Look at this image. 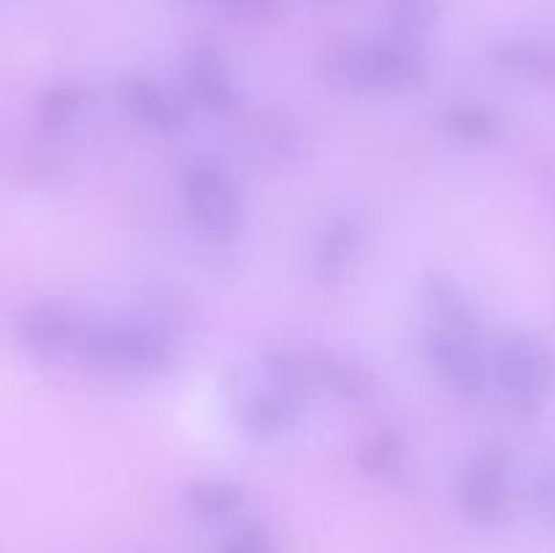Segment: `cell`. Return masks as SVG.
I'll return each instance as SVG.
<instances>
[{
    "label": "cell",
    "instance_id": "obj_14",
    "mask_svg": "<svg viewBox=\"0 0 555 553\" xmlns=\"http://www.w3.org/2000/svg\"><path fill=\"white\" fill-rule=\"evenodd\" d=\"M488 63L518 79L555 81V43L537 38H504L488 49Z\"/></svg>",
    "mask_w": 555,
    "mask_h": 553
},
{
    "label": "cell",
    "instance_id": "obj_1",
    "mask_svg": "<svg viewBox=\"0 0 555 553\" xmlns=\"http://www.w3.org/2000/svg\"><path fill=\"white\" fill-rule=\"evenodd\" d=\"M323 76L358 92L415 90L428 76L426 43L377 33L336 43L320 60Z\"/></svg>",
    "mask_w": 555,
    "mask_h": 553
},
{
    "label": "cell",
    "instance_id": "obj_5",
    "mask_svg": "<svg viewBox=\"0 0 555 553\" xmlns=\"http://www.w3.org/2000/svg\"><path fill=\"white\" fill-rule=\"evenodd\" d=\"M182 204L190 226L209 242H233L247 222V204L231 168L217 157H195L182 171Z\"/></svg>",
    "mask_w": 555,
    "mask_h": 553
},
{
    "label": "cell",
    "instance_id": "obj_20",
    "mask_svg": "<svg viewBox=\"0 0 555 553\" xmlns=\"http://www.w3.org/2000/svg\"><path fill=\"white\" fill-rule=\"evenodd\" d=\"M236 22H266L276 14L282 0H201Z\"/></svg>",
    "mask_w": 555,
    "mask_h": 553
},
{
    "label": "cell",
    "instance_id": "obj_12",
    "mask_svg": "<svg viewBox=\"0 0 555 553\" xmlns=\"http://www.w3.org/2000/svg\"><path fill=\"white\" fill-rule=\"evenodd\" d=\"M366 242V226L352 211H336L312 239V271L323 285H334L350 274Z\"/></svg>",
    "mask_w": 555,
    "mask_h": 553
},
{
    "label": "cell",
    "instance_id": "obj_19",
    "mask_svg": "<svg viewBox=\"0 0 555 553\" xmlns=\"http://www.w3.org/2000/svg\"><path fill=\"white\" fill-rule=\"evenodd\" d=\"M244 502H247L244 486L225 480V477H204V480L190 483L188 491H184V507L201 520L228 518V515L238 513Z\"/></svg>",
    "mask_w": 555,
    "mask_h": 553
},
{
    "label": "cell",
    "instance_id": "obj_16",
    "mask_svg": "<svg viewBox=\"0 0 555 553\" xmlns=\"http://www.w3.org/2000/svg\"><path fill=\"white\" fill-rule=\"evenodd\" d=\"M406 461H410V442L393 426L369 434L366 442L358 450V466L363 475L374 477V480H399L406 475Z\"/></svg>",
    "mask_w": 555,
    "mask_h": 553
},
{
    "label": "cell",
    "instance_id": "obj_15",
    "mask_svg": "<svg viewBox=\"0 0 555 553\" xmlns=\"http://www.w3.org/2000/svg\"><path fill=\"white\" fill-rule=\"evenodd\" d=\"M442 130L450 139L469 146H496L504 139V123L491 106L477 101H453L444 106Z\"/></svg>",
    "mask_w": 555,
    "mask_h": 553
},
{
    "label": "cell",
    "instance_id": "obj_18",
    "mask_svg": "<svg viewBox=\"0 0 555 553\" xmlns=\"http://www.w3.org/2000/svg\"><path fill=\"white\" fill-rule=\"evenodd\" d=\"M87 90L76 81H54V85L43 87L36 98V123L41 125L47 133H65L79 123L85 114Z\"/></svg>",
    "mask_w": 555,
    "mask_h": 553
},
{
    "label": "cell",
    "instance_id": "obj_7",
    "mask_svg": "<svg viewBox=\"0 0 555 553\" xmlns=\"http://www.w3.org/2000/svg\"><path fill=\"white\" fill-rule=\"evenodd\" d=\"M87 314L57 301H36L20 309L14 320V342L25 356L41 363L76 361Z\"/></svg>",
    "mask_w": 555,
    "mask_h": 553
},
{
    "label": "cell",
    "instance_id": "obj_10",
    "mask_svg": "<svg viewBox=\"0 0 555 553\" xmlns=\"http://www.w3.org/2000/svg\"><path fill=\"white\" fill-rule=\"evenodd\" d=\"M307 415V401L271 383H260L249 388L238 399L236 423L247 437L271 442L296 432Z\"/></svg>",
    "mask_w": 555,
    "mask_h": 553
},
{
    "label": "cell",
    "instance_id": "obj_13",
    "mask_svg": "<svg viewBox=\"0 0 555 553\" xmlns=\"http://www.w3.org/2000/svg\"><path fill=\"white\" fill-rule=\"evenodd\" d=\"M421 296L423 309H426V323L455 331V334L486 336V323H482L480 307L469 296V291L450 274L431 271L423 280Z\"/></svg>",
    "mask_w": 555,
    "mask_h": 553
},
{
    "label": "cell",
    "instance_id": "obj_21",
    "mask_svg": "<svg viewBox=\"0 0 555 553\" xmlns=\"http://www.w3.org/2000/svg\"><path fill=\"white\" fill-rule=\"evenodd\" d=\"M220 553H274V545H271V537L260 526H247V529H238L222 545Z\"/></svg>",
    "mask_w": 555,
    "mask_h": 553
},
{
    "label": "cell",
    "instance_id": "obj_8",
    "mask_svg": "<svg viewBox=\"0 0 555 553\" xmlns=\"http://www.w3.org/2000/svg\"><path fill=\"white\" fill-rule=\"evenodd\" d=\"M509 470L513 455L502 442L482 445L466 461L455 486V499L472 524L493 526L504 518L509 504Z\"/></svg>",
    "mask_w": 555,
    "mask_h": 553
},
{
    "label": "cell",
    "instance_id": "obj_11",
    "mask_svg": "<svg viewBox=\"0 0 555 553\" xmlns=\"http://www.w3.org/2000/svg\"><path fill=\"white\" fill-rule=\"evenodd\" d=\"M119 106L139 128L157 136H179L188 128V106L168 87L150 76H125L119 81Z\"/></svg>",
    "mask_w": 555,
    "mask_h": 553
},
{
    "label": "cell",
    "instance_id": "obj_9",
    "mask_svg": "<svg viewBox=\"0 0 555 553\" xmlns=\"http://www.w3.org/2000/svg\"><path fill=\"white\" fill-rule=\"evenodd\" d=\"M179 79L188 103L215 119H233L242 108V92L225 52L211 41H193L182 54Z\"/></svg>",
    "mask_w": 555,
    "mask_h": 553
},
{
    "label": "cell",
    "instance_id": "obj_22",
    "mask_svg": "<svg viewBox=\"0 0 555 553\" xmlns=\"http://www.w3.org/2000/svg\"><path fill=\"white\" fill-rule=\"evenodd\" d=\"M323 3H336V0H323Z\"/></svg>",
    "mask_w": 555,
    "mask_h": 553
},
{
    "label": "cell",
    "instance_id": "obj_3",
    "mask_svg": "<svg viewBox=\"0 0 555 553\" xmlns=\"http://www.w3.org/2000/svg\"><path fill=\"white\" fill-rule=\"evenodd\" d=\"M177 345L166 329L135 318H87L76 361L98 372L155 377L168 372Z\"/></svg>",
    "mask_w": 555,
    "mask_h": 553
},
{
    "label": "cell",
    "instance_id": "obj_23",
    "mask_svg": "<svg viewBox=\"0 0 555 553\" xmlns=\"http://www.w3.org/2000/svg\"><path fill=\"white\" fill-rule=\"evenodd\" d=\"M198 3H201V0H198Z\"/></svg>",
    "mask_w": 555,
    "mask_h": 553
},
{
    "label": "cell",
    "instance_id": "obj_4",
    "mask_svg": "<svg viewBox=\"0 0 555 553\" xmlns=\"http://www.w3.org/2000/svg\"><path fill=\"white\" fill-rule=\"evenodd\" d=\"M491 388L507 410L531 417L545 410L555 388V358L531 334H504L491 347Z\"/></svg>",
    "mask_w": 555,
    "mask_h": 553
},
{
    "label": "cell",
    "instance_id": "obj_6",
    "mask_svg": "<svg viewBox=\"0 0 555 553\" xmlns=\"http://www.w3.org/2000/svg\"><path fill=\"white\" fill-rule=\"evenodd\" d=\"M421 352L439 383L459 399L480 401L491 390L488 336L455 334L426 323L421 331Z\"/></svg>",
    "mask_w": 555,
    "mask_h": 553
},
{
    "label": "cell",
    "instance_id": "obj_17",
    "mask_svg": "<svg viewBox=\"0 0 555 553\" xmlns=\"http://www.w3.org/2000/svg\"><path fill=\"white\" fill-rule=\"evenodd\" d=\"M379 20L383 30L390 36L426 43L442 20V0H385Z\"/></svg>",
    "mask_w": 555,
    "mask_h": 553
},
{
    "label": "cell",
    "instance_id": "obj_2",
    "mask_svg": "<svg viewBox=\"0 0 555 553\" xmlns=\"http://www.w3.org/2000/svg\"><path fill=\"white\" fill-rule=\"evenodd\" d=\"M260 377L298 399H331L336 404H369L377 380L358 361L318 347L282 345L260 356Z\"/></svg>",
    "mask_w": 555,
    "mask_h": 553
}]
</instances>
